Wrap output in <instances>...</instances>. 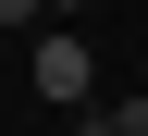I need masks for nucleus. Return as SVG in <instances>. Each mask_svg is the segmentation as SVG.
Returning a JSON list of instances; mask_svg holds the SVG:
<instances>
[{
    "mask_svg": "<svg viewBox=\"0 0 148 136\" xmlns=\"http://www.w3.org/2000/svg\"><path fill=\"white\" fill-rule=\"evenodd\" d=\"M37 12H49V0H0V25H37Z\"/></svg>",
    "mask_w": 148,
    "mask_h": 136,
    "instance_id": "f03ea898",
    "label": "nucleus"
},
{
    "mask_svg": "<svg viewBox=\"0 0 148 136\" xmlns=\"http://www.w3.org/2000/svg\"><path fill=\"white\" fill-rule=\"evenodd\" d=\"M25 74H37V99H86V74H99V62H86V37H37Z\"/></svg>",
    "mask_w": 148,
    "mask_h": 136,
    "instance_id": "f257e3e1",
    "label": "nucleus"
},
{
    "mask_svg": "<svg viewBox=\"0 0 148 136\" xmlns=\"http://www.w3.org/2000/svg\"><path fill=\"white\" fill-rule=\"evenodd\" d=\"M74 136H123V124H111V111H99V124H74Z\"/></svg>",
    "mask_w": 148,
    "mask_h": 136,
    "instance_id": "20e7f679",
    "label": "nucleus"
},
{
    "mask_svg": "<svg viewBox=\"0 0 148 136\" xmlns=\"http://www.w3.org/2000/svg\"><path fill=\"white\" fill-rule=\"evenodd\" d=\"M111 124H123V136H148V99H123V111H111Z\"/></svg>",
    "mask_w": 148,
    "mask_h": 136,
    "instance_id": "7ed1b4c3",
    "label": "nucleus"
},
{
    "mask_svg": "<svg viewBox=\"0 0 148 136\" xmlns=\"http://www.w3.org/2000/svg\"><path fill=\"white\" fill-rule=\"evenodd\" d=\"M49 12H74V0H49Z\"/></svg>",
    "mask_w": 148,
    "mask_h": 136,
    "instance_id": "39448f33",
    "label": "nucleus"
}]
</instances>
